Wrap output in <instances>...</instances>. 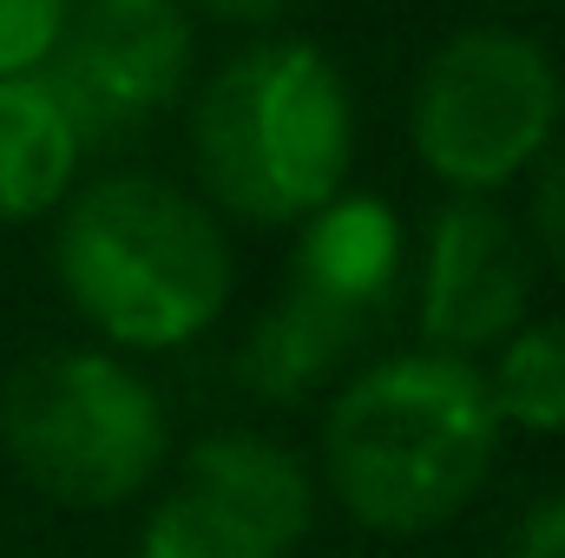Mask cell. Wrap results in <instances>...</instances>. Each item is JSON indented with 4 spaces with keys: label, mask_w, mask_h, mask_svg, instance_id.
<instances>
[{
    "label": "cell",
    "mask_w": 565,
    "mask_h": 558,
    "mask_svg": "<svg viewBox=\"0 0 565 558\" xmlns=\"http://www.w3.org/2000/svg\"><path fill=\"white\" fill-rule=\"evenodd\" d=\"M487 375L460 355H382L342 382L322 420V480L335 506L388 539L460 519L500 460Z\"/></svg>",
    "instance_id": "6da1fadb"
},
{
    "label": "cell",
    "mask_w": 565,
    "mask_h": 558,
    "mask_svg": "<svg viewBox=\"0 0 565 558\" xmlns=\"http://www.w3.org/2000/svg\"><path fill=\"white\" fill-rule=\"evenodd\" d=\"M53 270L86 329L113 348L198 342L231 309L237 282L217 211L151 171L99 178L60 204Z\"/></svg>",
    "instance_id": "7a4b0ae2"
},
{
    "label": "cell",
    "mask_w": 565,
    "mask_h": 558,
    "mask_svg": "<svg viewBox=\"0 0 565 558\" xmlns=\"http://www.w3.org/2000/svg\"><path fill=\"white\" fill-rule=\"evenodd\" d=\"M355 106L335 60L309 40H257L224 60L191 106V164L217 211L302 224L349 184Z\"/></svg>",
    "instance_id": "3957f363"
},
{
    "label": "cell",
    "mask_w": 565,
    "mask_h": 558,
    "mask_svg": "<svg viewBox=\"0 0 565 558\" xmlns=\"http://www.w3.org/2000/svg\"><path fill=\"white\" fill-rule=\"evenodd\" d=\"M0 447L60 506H126L158 480L171 427L139 368L113 348H46L0 388Z\"/></svg>",
    "instance_id": "277c9868"
},
{
    "label": "cell",
    "mask_w": 565,
    "mask_h": 558,
    "mask_svg": "<svg viewBox=\"0 0 565 558\" xmlns=\"http://www.w3.org/2000/svg\"><path fill=\"white\" fill-rule=\"evenodd\" d=\"M559 112L565 79L533 33L460 26L415 79L408 139L434 184L454 197H493L553 151Z\"/></svg>",
    "instance_id": "5b68a950"
},
{
    "label": "cell",
    "mask_w": 565,
    "mask_h": 558,
    "mask_svg": "<svg viewBox=\"0 0 565 558\" xmlns=\"http://www.w3.org/2000/svg\"><path fill=\"white\" fill-rule=\"evenodd\" d=\"M40 73L86 144H113L171 112L191 86V20L178 0H73Z\"/></svg>",
    "instance_id": "8992f818"
},
{
    "label": "cell",
    "mask_w": 565,
    "mask_h": 558,
    "mask_svg": "<svg viewBox=\"0 0 565 558\" xmlns=\"http://www.w3.org/2000/svg\"><path fill=\"white\" fill-rule=\"evenodd\" d=\"M533 244L520 217H507L493 197H447L427 224L422 264H415V329L434 355H487L500 348L533 302Z\"/></svg>",
    "instance_id": "52a82bcc"
},
{
    "label": "cell",
    "mask_w": 565,
    "mask_h": 558,
    "mask_svg": "<svg viewBox=\"0 0 565 558\" xmlns=\"http://www.w3.org/2000/svg\"><path fill=\"white\" fill-rule=\"evenodd\" d=\"M289 296L329 309L335 322H349L362 342L395 315L402 289H408V230L382 197L362 191H335L329 204H316L296 224V257H289Z\"/></svg>",
    "instance_id": "ba28073f"
},
{
    "label": "cell",
    "mask_w": 565,
    "mask_h": 558,
    "mask_svg": "<svg viewBox=\"0 0 565 558\" xmlns=\"http://www.w3.org/2000/svg\"><path fill=\"white\" fill-rule=\"evenodd\" d=\"M184 493L211 500L217 513H231L237 526H250L277 552L302 546L316 526V480L302 473V460L282 440L250 433V427L204 433L184 453Z\"/></svg>",
    "instance_id": "9c48e42d"
},
{
    "label": "cell",
    "mask_w": 565,
    "mask_h": 558,
    "mask_svg": "<svg viewBox=\"0 0 565 558\" xmlns=\"http://www.w3.org/2000/svg\"><path fill=\"white\" fill-rule=\"evenodd\" d=\"M86 151L93 144L73 126L46 73L0 79V217L7 224L60 217V204L79 191Z\"/></svg>",
    "instance_id": "30bf717a"
},
{
    "label": "cell",
    "mask_w": 565,
    "mask_h": 558,
    "mask_svg": "<svg viewBox=\"0 0 565 558\" xmlns=\"http://www.w3.org/2000/svg\"><path fill=\"white\" fill-rule=\"evenodd\" d=\"M480 375H487V395H493L500 427L565 433V315L520 322L493 348V368H480Z\"/></svg>",
    "instance_id": "8fae6325"
},
{
    "label": "cell",
    "mask_w": 565,
    "mask_h": 558,
    "mask_svg": "<svg viewBox=\"0 0 565 558\" xmlns=\"http://www.w3.org/2000/svg\"><path fill=\"white\" fill-rule=\"evenodd\" d=\"M139 558H282L270 539H257L250 526H237L231 513H217L198 493H164L151 506L139 533Z\"/></svg>",
    "instance_id": "7c38bea8"
},
{
    "label": "cell",
    "mask_w": 565,
    "mask_h": 558,
    "mask_svg": "<svg viewBox=\"0 0 565 558\" xmlns=\"http://www.w3.org/2000/svg\"><path fill=\"white\" fill-rule=\"evenodd\" d=\"M73 0H0V79L40 73L66 33Z\"/></svg>",
    "instance_id": "4fadbf2b"
},
{
    "label": "cell",
    "mask_w": 565,
    "mask_h": 558,
    "mask_svg": "<svg viewBox=\"0 0 565 558\" xmlns=\"http://www.w3.org/2000/svg\"><path fill=\"white\" fill-rule=\"evenodd\" d=\"M526 178H533V197H526V224L520 230H526L533 257L565 270V144H553Z\"/></svg>",
    "instance_id": "5bb4252c"
},
{
    "label": "cell",
    "mask_w": 565,
    "mask_h": 558,
    "mask_svg": "<svg viewBox=\"0 0 565 558\" xmlns=\"http://www.w3.org/2000/svg\"><path fill=\"white\" fill-rule=\"evenodd\" d=\"M507 558H565V493L526 506V519L513 526V546Z\"/></svg>",
    "instance_id": "9a60e30c"
},
{
    "label": "cell",
    "mask_w": 565,
    "mask_h": 558,
    "mask_svg": "<svg viewBox=\"0 0 565 558\" xmlns=\"http://www.w3.org/2000/svg\"><path fill=\"white\" fill-rule=\"evenodd\" d=\"M211 20H231V26H250V33H270L282 13L296 7V0H198Z\"/></svg>",
    "instance_id": "2e32d148"
}]
</instances>
